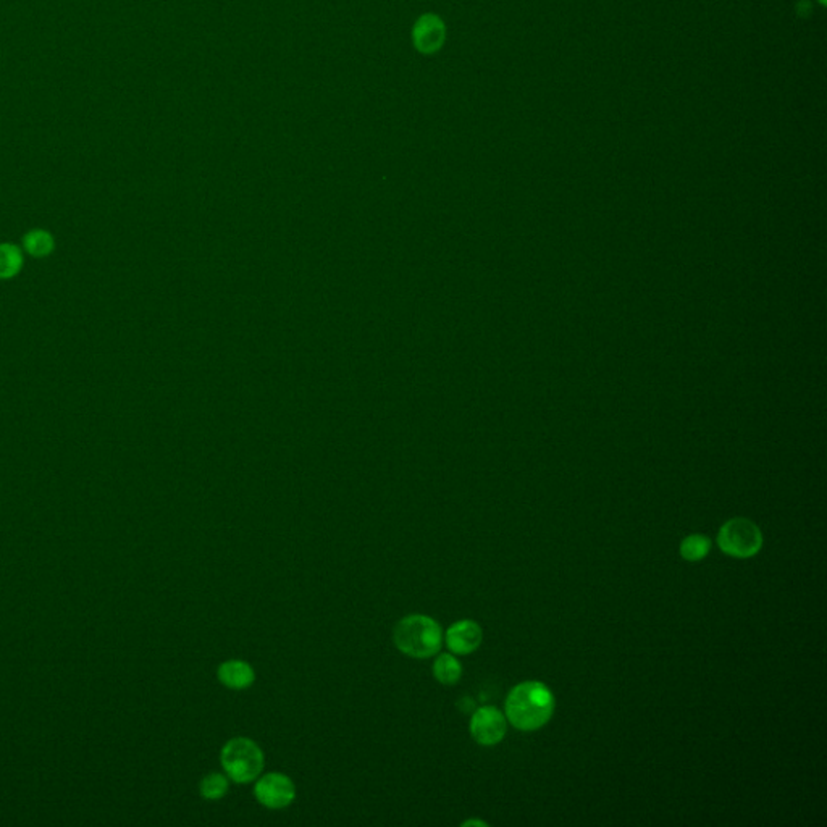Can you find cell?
Listing matches in <instances>:
<instances>
[{"instance_id": "cell-8", "label": "cell", "mask_w": 827, "mask_h": 827, "mask_svg": "<svg viewBox=\"0 0 827 827\" xmlns=\"http://www.w3.org/2000/svg\"><path fill=\"white\" fill-rule=\"evenodd\" d=\"M446 40V26L442 18L435 13L420 16L412 28V42L422 54H435L443 48Z\"/></svg>"}, {"instance_id": "cell-12", "label": "cell", "mask_w": 827, "mask_h": 827, "mask_svg": "<svg viewBox=\"0 0 827 827\" xmlns=\"http://www.w3.org/2000/svg\"><path fill=\"white\" fill-rule=\"evenodd\" d=\"M679 551L685 561H703L711 551V540L703 533H691L682 540Z\"/></svg>"}, {"instance_id": "cell-7", "label": "cell", "mask_w": 827, "mask_h": 827, "mask_svg": "<svg viewBox=\"0 0 827 827\" xmlns=\"http://www.w3.org/2000/svg\"><path fill=\"white\" fill-rule=\"evenodd\" d=\"M483 642L482 627L472 619H461L451 624L443 635V643L456 656H466L480 648Z\"/></svg>"}, {"instance_id": "cell-15", "label": "cell", "mask_w": 827, "mask_h": 827, "mask_svg": "<svg viewBox=\"0 0 827 827\" xmlns=\"http://www.w3.org/2000/svg\"><path fill=\"white\" fill-rule=\"evenodd\" d=\"M471 824H472V826H488L487 823H483V821H477V820H471V821H466V823H462V826H471Z\"/></svg>"}, {"instance_id": "cell-6", "label": "cell", "mask_w": 827, "mask_h": 827, "mask_svg": "<svg viewBox=\"0 0 827 827\" xmlns=\"http://www.w3.org/2000/svg\"><path fill=\"white\" fill-rule=\"evenodd\" d=\"M469 732L474 742L482 747L498 745L506 735V716L497 707H480L471 717Z\"/></svg>"}, {"instance_id": "cell-3", "label": "cell", "mask_w": 827, "mask_h": 827, "mask_svg": "<svg viewBox=\"0 0 827 827\" xmlns=\"http://www.w3.org/2000/svg\"><path fill=\"white\" fill-rule=\"evenodd\" d=\"M220 763L228 779L236 784H251L264 772L266 755L254 740L233 737L222 748Z\"/></svg>"}, {"instance_id": "cell-4", "label": "cell", "mask_w": 827, "mask_h": 827, "mask_svg": "<svg viewBox=\"0 0 827 827\" xmlns=\"http://www.w3.org/2000/svg\"><path fill=\"white\" fill-rule=\"evenodd\" d=\"M717 547L735 559H750L761 551L764 537L761 529L747 517H732L717 532Z\"/></svg>"}, {"instance_id": "cell-1", "label": "cell", "mask_w": 827, "mask_h": 827, "mask_svg": "<svg viewBox=\"0 0 827 827\" xmlns=\"http://www.w3.org/2000/svg\"><path fill=\"white\" fill-rule=\"evenodd\" d=\"M553 691L547 683L525 681L507 693L505 716L507 723L523 732L539 731L553 717Z\"/></svg>"}, {"instance_id": "cell-13", "label": "cell", "mask_w": 827, "mask_h": 827, "mask_svg": "<svg viewBox=\"0 0 827 827\" xmlns=\"http://www.w3.org/2000/svg\"><path fill=\"white\" fill-rule=\"evenodd\" d=\"M22 268V254L12 244L0 246V278H12Z\"/></svg>"}, {"instance_id": "cell-9", "label": "cell", "mask_w": 827, "mask_h": 827, "mask_svg": "<svg viewBox=\"0 0 827 827\" xmlns=\"http://www.w3.org/2000/svg\"><path fill=\"white\" fill-rule=\"evenodd\" d=\"M218 682L230 691H248L256 682V671L248 661L228 659L217 669Z\"/></svg>"}, {"instance_id": "cell-2", "label": "cell", "mask_w": 827, "mask_h": 827, "mask_svg": "<svg viewBox=\"0 0 827 827\" xmlns=\"http://www.w3.org/2000/svg\"><path fill=\"white\" fill-rule=\"evenodd\" d=\"M443 635L444 632L436 619L427 614H409L394 626L393 643L409 658H434L442 650Z\"/></svg>"}, {"instance_id": "cell-5", "label": "cell", "mask_w": 827, "mask_h": 827, "mask_svg": "<svg viewBox=\"0 0 827 827\" xmlns=\"http://www.w3.org/2000/svg\"><path fill=\"white\" fill-rule=\"evenodd\" d=\"M254 796L268 810H283L296 800V786L283 772H266L254 780Z\"/></svg>"}, {"instance_id": "cell-14", "label": "cell", "mask_w": 827, "mask_h": 827, "mask_svg": "<svg viewBox=\"0 0 827 827\" xmlns=\"http://www.w3.org/2000/svg\"><path fill=\"white\" fill-rule=\"evenodd\" d=\"M24 246H26V250L31 256L44 258V256H48L50 251L54 250V242H52L50 234L36 230V232H31L24 238Z\"/></svg>"}, {"instance_id": "cell-10", "label": "cell", "mask_w": 827, "mask_h": 827, "mask_svg": "<svg viewBox=\"0 0 827 827\" xmlns=\"http://www.w3.org/2000/svg\"><path fill=\"white\" fill-rule=\"evenodd\" d=\"M432 673L438 682L444 687H453L462 677V664L453 653H442L434 661Z\"/></svg>"}, {"instance_id": "cell-16", "label": "cell", "mask_w": 827, "mask_h": 827, "mask_svg": "<svg viewBox=\"0 0 827 827\" xmlns=\"http://www.w3.org/2000/svg\"><path fill=\"white\" fill-rule=\"evenodd\" d=\"M818 2H820L821 7H826V0H818Z\"/></svg>"}, {"instance_id": "cell-11", "label": "cell", "mask_w": 827, "mask_h": 827, "mask_svg": "<svg viewBox=\"0 0 827 827\" xmlns=\"http://www.w3.org/2000/svg\"><path fill=\"white\" fill-rule=\"evenodd\" d=\"M230 790V779L225 772H209L199 782V794L209 802L222 800Z\"/></svg>"}]
</instances>
